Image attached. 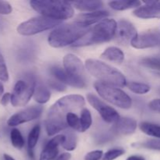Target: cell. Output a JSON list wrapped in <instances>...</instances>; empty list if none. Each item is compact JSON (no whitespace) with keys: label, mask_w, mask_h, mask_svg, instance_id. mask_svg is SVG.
Wrapping results in <instances>:
<instances>
[{"label":"cell","mask_w":160,"mask_h":160,"mask_svg":"<svg viewBox=\"0 0 160 160\" xmlns=\"http://www.w3.org/2000/svg\"><path fill=\"white\" fill-rule=\"evenodd\" d=\"M139 145H141L143 148H148V149L160 151V139H149V140L145 141Z\"/></svg>","instance_id":"cell-33"},{"label":"cell","mask_w":160,"mask_h":160,"mask_svg":"<svg viewBox=\"0 0 160 160\" xmlns=\"http://www.w3.org/2000/svg\"><path fill=\"white\" fill-rule=\"evenodd\" d=\"M80 120H81V132H84L90 128L92 123V118L91 112L88 109H83L81 111V117H80Z\"/></svg>","instance_id":"cell-27"},{"label":"cell","mask_w":160,"mask_h":160,"mask_svg":"<svg viewBox=\"0 0 160 160\" xmlns=\"http://www.w3.org/2000/svg\"><path fill=\"white\" fill-rule=\"evenodd\" d=\"M65 135L59 134L52 138L47 142L41 152L39 160H55L59 153V146L62 145L65 141Z\"/></svg>","instance_id":"cell-15"},{"label":"cell","mask_w":160,"mask_h":160,"mask_svg":"<svg viewBox=\"0 0 160 160\" xmlns=\"http://www.w3.org/2000/svg\"><path fill=\"white\" fill-rule=\"evenodd\" d=\"M67 123L69 127L73 128V130H76L78 131H81V120L78 117L77 114L74 112H70L67 116Z\"/></svg>","instance_id":"cell-30"},{"label":"cell","mask_w":160,"mask_h":160,"mask_svg":"<svg viewBox=\"0 0 160 160\" xmlns=\"http://www.w3.org/2000/svg\"><path fill=\"white\" fill-rule=\"evenodd\" d=\"M131 45L138 49L159 46L160 45V33L158 31H148L138 34L131 41Z\"/></svg>","instance_id":"cell-12"},{"label":"cell","mask_w":160,"mask_h":160,"mask_svg":"<svg viewBox=\"0 0 160 160\" xmlns=\"http://www.w3.org/2000/svg\"><path fill=\"white\" fill-rule=\"evenodd\" d=\"M148 107L154 112H157L160 113V98L153 99L148 103Z\"/></svg>","instance_id":"cell-37"},{"label":"cell","mask_w":160,"mask_h":160,"mask_svg":"<svg viewBox=\"0 0 160 160\" xmlns=\"http://www.w3.org/2000/svg\"><path fill=\"white\" fill-rule=\"evenodd\" d=\"M48 85L53 89H56V90L59 91V92H63L66 90V86L63 84L60 83L59 81H58L57 80L56 81H48Z\"/></svg>","instance_id":"cell-36"},{"label":"cell","mask_w":160,"mask_h":160,"mask_svg":"<svg viewBox=\"0 0 160 160\" xmlns=\"http://www.w3.org/2000/svg\"><path fill=\"white\" fill-rule=\"evenodd\" d=\"M85 68L99 82L117 88L127 85V80L124 75L106 62L98 59H88L85 62Z\"/></svg>","instance_id":"cell-2"},{"label":"cell","mask_w":160,"mask_h":160,"mask_svg":"<svg viewBox=\"0 0 160 160\" xmlns=\"http://www.w3.org/2000/svg\"><path fill=\"white\" fill-rule=\"evenodd\" d=\"M140 63L143 67L150 70L160 71V58L159 57H146L141 59Z\"/></svg>","instance_id":"cell-28"},{"label":"cell","mask_w":160,"mask_h":160,"mask_svg":"<svg viewBox=\"0 0 160 160\" xmlns=\"http://www.w3.org/2000/svg\"><path fill=\"white\" fill-rule=\"evenodd\" d=\"M51 73L56 78V80L63 84L78 88H84L86 86L85 80L70 74L64 68H61L59 67H52Z\"/></svg>","instance_id":"cell-13"},{"label":"cell","mask_w":160,"mask_h":160,"mask_svg":"<svg viewBox=\"0 0 160 160\" xmlns=\"http://www.w3.org/2000/svg\"><path fill=\"white\" fill-rule=\"evenodd\" d=\"M36 80L31 75L26 76L24 79L19 80L15 84L11 94V104L14 107L24 106L34 96Z\"/></svg>","instance_id":"cell-7"},{"label":"cell","mask_w":160,"mask_h":160,"mask_svg":"<svg viewBox=\"0 0 160 160\" xmlns=\"http://www.w3.org/2000/svg\"><path fill=\"white\" fill-rule=\"evenodd\" d=\"M70 4L81 11L84 12H95L100 10L103 6L102 2L101 1H74L70 2Z\"/></svg>","instance_id":"cell-19"},{"label":"cell","mask_w":160,"mask_h":160,"mask_svg":"<svg viewBox=\"0 0 160 160\" xmlns=\"http://www.w3.org/2000/svg\"><path fill=\"white\" fill-rule=\"evenodd\" d=\"M138 32L135 27L130 21L122 20L117 23L115 39L121 45L131 43V41L137 36Z\"/></svg>","instance_id":"cell-11"},{"label":"cell","mask_w":160,"mask_h":160,"mask_svg":"<svg viewBox=\"0 0 160 160\" xmlns=\"http://www.w3.org/2000/svg\"><path fill=\"white\" fill-rule=\"evenodd\" d=\"M140 129L144 134L160 139V126L159 125L148 122H143L140 124Z\"/></svg>","instance_id":"cell-24"},{"label":"cell","mask_w":160,"mask_h":160,"mask_svg":"<svg viewBox=\"0 0 160 160\" xmlns=\"http://www.w3.org/2000/svg\"><path fill=\"white\" fill-rule=\"evenodd\" d=\"M10 140L12 146L17 149H21L24 146V139L21 133L17 128H13L10 132Z\"/></svg>","instance_id":"cell-25"},{"label":"cell","mask_w":160,"mask_h":160,"mask_svg":"<svg viewBox=\"0 0 160 160\" xmlns=\"http://www.w3.org/2000/svg\"><path fill=\"white\" fill-rule=\"evenodd\" d=\"M97 93L104 100L121 109H130L132 106L131 97L117 87L97 81L94 84Z\"/></svg>","instance_id":"cell-6"},{"label":"cell","mask_w":160,"mask_h":160,"mask_svg":"<svg viewBox=\"0 0 160 160\" xmlns=\"http://www.w3.org/2000/svg\"><path fill=\"white\" fill-rule=\"evenodd\" d=\"M90 28H84L74 22L61 25L50 33L48 42L53 48H62L67 45H73L75 42L87 34Z\"/></svg>","instance_id":"cell-4"},{"label":"cell","mask_w":160,"mask_h":160,"mask_svg":"<svg viewBox=\"0 0 160 160\" xmlns=\"http://www.w3.org/2000/svg\"><path fill=\"white\" fill-rule=\"evenodd\" d=\"M0 81L3 82H7L9 81V72H8L7 66L1 52H0Z\"/></svg>","instance_id":"cell-31"},{"label":"cell","mask_w":160,"mask_h":160,"mask_svg":"<svg viewBox=\"0 0 160 160\" xmlns=\"http://www.w3.org/2000/svg\"><path fill=\"white\" fill-rule=\"evenodd\" d=\"M61 23V21L40 16L22 22L18 25L17 31L21 35L31 36L56 28L58 25H60Z\"/></svg>","instance_id":"cell-8"},{"label":"cell","mask_w":160,"mask_h":160,"mask_svg":"<svg viewBox=\"0 0 160 160\" xmlns=\"http://www.w3.org/2000/svg\"><path fill=\"white\" fill-rule=\"evenodd\" d=\"M63 67L67 72L70 74L77 78L85 80L84 63L82 61L75 55L67 54L63 57Z\"/></svg>","instance_id":"cell-14"},{"label":"cell","mask_w":160,"mask_h":160,"mask_svg":"<svg viewBox=\"0 0 160 160\" xmlns=\"http://www.w3.org/2000/svg\"><path fill=\"white\" fill-rule=\"evenodd\" d=\"M65 141L62 145V148L67 151H73L77 147V138L74 134L70 132L65 135Z\"/></svg>","instance_id":"cell-29"},{"label":"cell","mask_w":160,"mask_h":160,"mask_svg":"<svg viewBox=\"0 0 160 160\" xmlns=\"http://www.w3.org/2000/svg\"><path fill=\"white\" fill-rule=\"evenodd\" d=\"M3 92H4V87H3L2 83L1 81H0V97L2 96V95H2Z\"/></svg>","instance_id":"cell-41"},{"label":"cell","mask_w":160,"mask_h":160,"mask_svg":"<svg viewBox=\"0 0 160 160\" xmlns=\"http://www.w3.org/2000/svg\"><path fill=\"white\" fill-rule=\"evenodd\" d=\"M144 6L134 11L136 17L142 19L160 18V1L144 2Z\"/></svg>","instance_id":"cell-17"},{"label":"cell","mask_w":160,"mask_h":160,"mask_svg":"<svg viewBox=\"0 0 160 160\" xmlns=\"http://www.w3.org/2000/svg\"><path fill=\"white\" fill-rule=\"evenodd\" d=\"M70 158H71V155L70 153H63L55 160H70Z\"/></svg>","instance_id":"cell-39"},{"label":"cell","mask_w":160,"mask_h":160,"mask_svg":"<svg viewBox=\"0 0 160 160\" xmlns=\"http://www.w3.org/2000/svg\"><path fill=\"white\" fill-rule=\"evenodd\" d=\"M125 153L123 148H112L106 152L103 156V160H114L120 157Z\"/></svg>","instance_id":"cell-32"},{"label":"cell","mask_w":160,"mask_h":160,"mask_svg":"<svg viewBox=\"0 0 160 160\" xmlns=\"http://www.w3.org/2000/svg\"><path fill=\"white\" fill-rule=\"evenodd\" d=\"M41 133V126L39 124L35 125L34 128L31 129L30 131L29 134H28V152L31 157H34V154H33V149L34 147L37 145L38 142L39 137H40Z\"/></svg>","instance_id":"cell-23"},{"label":"cell","mask_w":160,"mask_h":160,"mask_svg":"<svg viewBox=\"0 0 160 160\" xmlns=\"http://www.w3.org/2000/svg\"><path fill=\"white\" fill-rule=\"evenodd\" d=\"M3 157H4L5 160H15L12 157V156H10L9 155H7V154L3 155Z\"/></svg>","instance_id":"cell-42"},{"label":"cell","mask_w":160,"mask_h":160,"mask_svg":"<svg viewBox=\"0 0 160 160\" xmlns=\"http://www.w3.org/2000/svg\"><path fill=\"white\" fill-rule=\"evenodd\" d=\"M142 5V2L140 1H112L109 2V6L114 10H126V9H133V8H139Z\"/></svg>","instance_id":"cell-22"},{"label":"cell","mask_w":160,"mask_h":160,"mask_svg":"<svg viewBox=\"0 0 160 160\" xmlns=\"http://www.w3.org/2000/svg\"><path fill=\"white\" fill-rule=\"evenodd\" d=\"M12 11V6L7 1H0V14L2 15H8L10 14Z\"/></svg>","instance_id":"cell-34"},{"label":"cell","mask_w":160,"mask_h":160,"mask_svg":"<svg viewBox=\"0 0 160 160\" xmlns=\"http://www.w3.org/2000/svg\"><path fill=\"white\" fill-rule=\"evenodd\" d=\"M109 16V12L105 10H98L95 12H86L78 16L75 19L74 23L84 28H90L91 25L98 23L102 20L107 19Z\"/></svg>","instance_id":"cell-16"},{"label":"cell","mask_w":160,"mask_h":160,"mask_svg":"<svg viewBox=\"0 0 160 160\" xmlns=\"http://www.w3.org/2000/svg\"><path fill=\"white\" fill-rule=\"evenodd\" d=\"M34 98L39 104H45L49 101L51 98V92L49 89L42 83L36 82L35 90L34 93Z\"/></svg>","instance_id":"cell-21"},{"label":"cell","mask_w":160,"mask_h":160,"mask_svg":"<svg viewBox=\"0 0 160 160\" xmlns=\"http://www.w3.org/2000/svg\"><path fill=\"white\" fill-rule=\"evenodd\" d=\"M42 109H43L40 106H34L23 109L11 116L7 120V124L9 127H16L35 120L40 117L42 112Z\"/></svg>","instance_id":"cell-10"},{"label":"cell","mask_w":160,"mask_h":160,"mask_svg":"<svg viewBox=\"0 0 160 160\" xmlns=\"http://www.w3.org/2000/svg\"><path fill=\"white\" fill-rule=\"evenodd\" d=\"M101 57L106 60L111 61L115 63L120 64L124 60V54L123 51L117 47H109L102 53Z\"/></svg>","instance_id":"cell-20"},{"label":"cell","mask_w":160,"mask_h":160,"mask_svg":"<svg viewBox=\"0 0 160 160\" xmlns=\"http://www.w3.org/2000/svg\"><path fill=\"white\" fill-rule=\"evenodd\" d=\"M117 22L113 19H105L91 28L73 47H83L107 42L115 37Z\"/></svg>","instance_id":"cell-5"},{"label":"cell","mask_w":160,"mask_h":160,"mask_svg":"<svg viewBox=\"0 0 160 160\" xmlns=\"http://www.w3.org/2000/svg\"><path fill=\"white\" fill-rule=\"evenodd\" d=\"M137 128V121L131 117H120L114 124V131L120 134H131Z\"/></svg>","instance_id":"cell-18"},{"label":"cell","mask_w":160,"mask_h":160,"mask_svg":"<svg viewBox=\"0 0 160 160\" xmlns=\"http://www.w3.org/2000/svg\"><path fill=\"white\" fill-rule=\"evenodd\" d=\"M30 5L43 17L61 21L73 17L74 9L70 2L56 0H33Z\"/></svg>","instance_id":"cell-3"},{"label":"cell","mask_w":160,"mask_h":160,"mask_svg":"<svg viewBox=\"0 0 160 160\" xmlns=\"http://www.w3.org/2000/svg\"><path fill=\"white\" fill-rule=\"evenodd\" d=\"M127 160H145V158L142 157V156H131L130 157H128Z\"/></svg>","instance_id":"cell-40"},{"label":"cell","mask_w":160,"mask_h":160,"mask_svg":"<svg viewBox=\"0 0 160 160\" xmlns=\"http://www.w3.org/2000/svg\"><path fill=\"white\" fill-rule=\"evenodd\" d=\"M9 102H11V94L9 93V92L3 94V95L1 98V100H0L1 105H2L3 106H6Z\"/></svg>","instance_id":"cell-38"},{"label":"cell","mask_w":160,"mask_h":160,"mask_svg":"<svg viewBox=\"0 0 160 160\" xmlns=\"http://www.w3.org/2000/svg\"><path fill=\"white\" fill-rule=\"evenodd\" d=\"M87 100L89 104L100 114L104 121L109 123H115L120 118V115L117 110L109 105L106 104L104 102L98 98L96 95L93 94H88Z\"/></svg>","instance_id":"cell-9"},{"label":"cell","mask_w":160,"mask_h":160,"mask_svg":"<svg viewBox=\"0 0 160 160\" xmlns=\"http://www.w3.org/2000/svg\"><path fill=\"white\" fill-rule=\"evenodd\" d=\"M85 99L80 95H68L62 97L54 103L47 114L46 131L48 136H53L68 128L67 116L70 112L83 108Z\"/></svg>","instance_id":"cell-1"},{"label":"cell","mask_w":160,"mask_h":160,"mask_svg":"<svg viewBox=\"0 0 160 160\" xmlns=\"http://www.w3.org/2000/svg\"><path fill=\"white\" fill-rule=\"evenodd\" d=\"M128 87L131 92L138 94V95H144V94L148 93L151 90V88L148 84H143V83L134 82V81L128 83Z\"/></svg>","instance_id":"cell-26"},{"label":"cell","mask_w":160,"mask_h":160,"mask_svg":"<svg viewBox=\"0 0 160 160\" xmlns=\"http://www.w3.org/2000/svg\"><path fill=\"white\" fill-rule=\"evenodd\" d=\"M103 156V152L102 150H95L88 153L84 157V160H99Z\"/></svg>","instance_id":"cell-35"}]
</instances>
